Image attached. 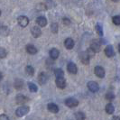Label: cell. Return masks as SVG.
Listing matches in <instances>:
<instances>
[{
    "instance_id": "6da1fadb",
    "label": "cell",
    "mask_w": 120,
    "mask_h": 120,
    "mask_svg": "<svg viewBox=\"0 0 120 120\" xmlns=\"http://www.w3.org/2000/svg\"><path fill=\"white\" fill-rule=\"evenodd\" d=\"M30 111V107L29 106H21L16 109L15 111V115L18 117H22L25 115H27Z\"/></svg>"
},
{
    "instance_id": "484cf974",
    "label": "cell",
    "mask_w": 120,
    "mask_h": 120,
    "mask_svg": "<svg viewBox=\"0 0 120 120\" xmlns=\"http://www.w3.org/2000/svg\"><path fill=\"white\" fill-rule=\"evenodd\" d=\"M36 10L37 11H45V10H47V7L44 3H40L36 6Z\"/></svg>"
},
{
    "instance_id": "5bb4252c",
    "label": "cell",
    "mask_w": 120,
    "mask_h": 120,
    "mask_svg": "<svg viewBox=\"0 0 120 120\" xmlns=\"http://www.w3.org/2000/svg\"><path fill=\"white\" fill-rule=\"evenodd\" d=\"M36 23L39 25V27H44L47 25V19L44 16H39L36 19Z\"/></svg>"
},
{
    "instance_id": "3957f363",
    "label": "cell",
    "mask_w": 120,
    "mask_h": 120,
    "mask_svg": "<svg viewBox=\"0 0 120 120\" xmlns=\"http://www.w3.org/2000/svg\"><path fill=\"white\" fill-rule=\"evenodd\" d=\"M55 82H56V86L59 88V89H65L66 88V79L64 77H57L56 78V80H55Z\"/></svg>"
},
{
    "instance_id": "277c9868",
    "label": "cell",
    "mask_w": 120,
    "mask_h": 120,
    "mask_svg": "<svg viewBox=\"0 0 120 120\" xmlns=\"http://www.w3.org/2000/svg\"><path fill=\"white\" fill-rule=\"evenodd\" d=\"M65 105L68 108H75L79 105V101L74 98H69L65 100Z\"/></svg>"
},
{
    "instance_id": "2e32d148",
    "label": "cell",
    "mask_w": 120,
    "mask_h": 120,
    "mask_svg": "<svg viewBox=\"0 0 120 120\" xmlns=\"http://www.w3.org/2000/svg\"><path fill=\"white\" fill-rule=\"evenodd\" d=\"M15 101H16L17 104H24L25 102L28 101V98L23 94H18L16 98H15Z\"/></svg>"
},
{
    "instance_id": "9a60e30c",
    "label": "cell",
    "mask_w": 120,
    "mask_h": 120,
    "mask_svg": "<svg viewBox=\"0 0 120 120\" xmlns=\"http://www.w3.org/2000/svg\"><path fill=\"white\" fill-rule=\"evenodd\" d=\"M25 50H26V52H27L28 53L32 54V55L36 54L37 53V52H38L37 48H36L34 45H33V44H27L26 47H25Z\"/></svg>"
},
{
    "instance_id": "74e56055",
    "label": "cell",
    "mask_w": 120,
    "mask_h": 120,
    "mask_svg": "<svg viewBox=\"0 0 120 120\" xmlns=\"http://www.w3.org/2000/svg\"><path fill=\"white\" fill-rule=\"evenodd\" d=\"M113 2H119V0H112Z\"/></svg>"
},
{
    "instance_id": "f1b7e54d",
    "label": "cell",
    "mask_w": 120,
    "mask_h": 120,
    "mask_svg": "<svg viewBox=\"0 0 120 120\" xmlns=\"http://www.w3.org/2000/svg\"><path fill=\"white\" fill-rule=\"evenodd\" d=\"M6 55H7V52H6V49L0 47V59H4V58H6Z\"/></svg>"
},
{
    "instance_id": "8d00e7d4",
    "label": "cell",
    "mask_w": 120,
    "mask_h": 120,
    "mask_svg": "<svg viewBox=\"0 0 120 120\" xmlns=\"http://www.w3.org/2000/svg\"><path fill=\"white\" fill-rule=\"evenodd\" d=\"M2 79H3V73L0 71V81H1Z\"/></svg>"
},
{
    "instance_id": "cb8c5ba5",
    "label": "cell",
    "mask_w": 120,
    "mask_h": 120,
    "mask_svg": "<svg viewBox=\"0 0 120 120\" xmlns=\"http://www.w3.org/2000/svg\"><path fill=\"white\" fill-rule=\"evenodd\" d=\"M54 74L57 77H64V71L60 69V68H58V69H55L54 70Z\"/></svg>"
},
{
    "instance_id": "5b68a950",
    "label": "cell",
    "mask_w": 120,
    "mask_h": 120,
    "mask_svg": "<svg viewBox=\"0 0 120 120\" xmlns=\"http://www.w3.org/2000/svg\"><path fill=\"white\" fill-rule=\"evenodd\" d=\"M90 48L93 50L95 52H100V49H101V43L98 40H93L90 43Z\"/></svg>"
},
{
    "instance_id": "d590c367",
    "label": "cell",
    "mask_w": 120,
    "mask_h": 120,
    "mask_svg": "<svg viewBox=\"0 0 120 120\" xmlns=\"http://www.w3.org/2000/svg\"><path fill=\"white\" fill-rule=\"evenodd\" d=\"M112 120H120V118H119V116H113Z\"/></svg>"
},
{
    "instance_id": "4fadbf2b",
    "label": "cell",
    "mask_w": 120,
    "mask_h": 120,
    "mask_svg": "<svg viewBox=\"0 0 120 120\" xmlns=\"http://www.w3.org/2000/svg\"><path fill=\"white\" fill-rule=\"evenodd\" d=\"M105 54L108 56V58H111V57L115 56V51L112 45H108L105 48Z\"/></svg>"
},
{
    "instance_id": "4316f807",
    "label": "cell",
    "mask_w": 120,
    "mask_h": 120,
    "mask_svg": "<svg viewBox=\"0 0 120 120\" xmlns=\"http://www.w3.org/2000/svg\"><path fill=\"white\" fill-rule=\"evenodd\" d=\"M96 31H97V33H98V34L99 36H103V27H102V25L100 24H97L96 25Z\"/></svg>"
},
{
    "instance_id": "30bf717a",
    "label": "cell",
    "mask_w": 120,
    "mask_h": 120,
    "mask_svg": "<svg viewBox=\"0 0 120 120\" xmlns=\"http://www.w3.org/2000/svg\"><path fill=\"white\" fill-rule=\"evenodd\" d=\"M48 79H49L48 75H47V73H45V72H41V73L39 74V76H38V80H39V83L41 85L45 84V83L47 82Z\"/></svg>"
},
{
    "instance_id": "e575fe53",
    "label": "cell",
    "mask_w": 120,
    "mask_h": 120,
    "mask_svg": "<svg viewBox=\"0 0 120 120\" xmlns=\"http://www.w3.org/2000/svg\"><path fill=\"white\" fill-rule=\"evenodd\" d=\"M0 120H9L8 116L5 114H1L0 115Z\"/></svg>"
},
{
    "instance_id": "ffe728a7",
    "label": "cell",
    "mask_w": 120,
    "mask_h": 120,
    "mask_svg": "<svg viewBox=\"0 0 120 120\" xmlns=\"http://www.w3.org/2000/svg\"><path fill=\"white\" fill-rule=\"evenodd\" d=\"M0 34H2V35L4 36H7L9 34V29H8V27L6 26V25H4L1 22H0Z\"/></svg>"
},
{
    "instance_id": "603a6c76",
    "label": "cell",
    "mask_w": 120,
    "mask_h": 120,
    "mask_svg": "<svg viewBox=\"0 0 120 120\" xmlns=\"http://www.w3.org/2000/svg\"><path fill=\"white\" fill-rule=\"evenodd\" d=\"M74 116L76 120H85L86 119V115L83 112H76L74 114Z\"/></svg>"
},
{
    "instance_id": "44dd1931",
    "label": "cell",
    "mask_w": 120,
    "mask_h": 120,
    "mask_svg": "<svg viewBox=\"0 0 120 120\" xmlns=\"http://www.w3.org/2000/svg\"><path fill=\"white\" fill-rule=\"evenodd\" d=\"M25 72H26L27 75H29V76L32 77V76L34 75L35 70H34V68L32 66V65H27V66L25 67Z\"/></svg>"
},
{
    "instance_id": "83f0119b",
    "label": "cell",
    "mask_w": 120,
    "mask_h": 120,
    "mask_svg": "<svg viewBox=\"0 0 120 120\" xmlns=\"http://www.w3.org/2000/svg\"><path fill=\"white\" fill-rule=\"evenodd\" d=\"M58 24L57 23H52L51 24V30L53 34H57L58 33Z\"/></svg>"
},
{
    "instance_id": "9c48e42d",
    "label": "cell",
    "mask_w": 120,
    "mask_h": 120,
    "mask_svg": "<svg viewBox=\"0 0 120 120\" xmlns=\"http://www.w3.org/2000/svg\"><path fill=\"white\" fill-rule=\"evenodd\" d=\"M94 72L98 78H104L105 77V70L104 68L101 66H96L95 67V70H94Z\"/></svg>"
},
{
    "instance_id": "836d02e7",
    "label": "cell",
    "mask_w": 120,
    "mask_h": 120,
    "mask_svg": "<svg viewBox=\"0 0 120 120\" xmlns=\"http://www.w3.org/2000/svg\"><path fill=\"white\" fill-rule=\"evenodd\" d=\"M62 23L65 24V25H70L71 24V20L68 19V18H63L62 19Z\"/></svg>"
},
{
    "instance_id": "7c38bea8",
    "label": "cell",
    "mask_w": 120,
    "mask_h": 120,
    "mask_svg": "<svg viewBox=\"0 0 120 120\" xmlns=\"http://www.w3.org/2000/svg\"><path fill=\"white\" fill-rule=\"evenodd\" d=\"M47 109H48V111H50L51 113H54V114L58 113L59 110H60L59 107L56 104H54V103H49L48 105H47Z\"/></svg>"
},
{
    "instance_id": "4dcf8cb0",
    "label": "cell",
    "mask_w": 120,
    "mask_h": 120,
    "mask_svg": "<svg viewBox=\"0 0 120 120\" xmlns=\"http://www.w3.org/2000/svg\"><path fill=\"white\" fill-rule=\"evenodd\" d=\"M112 21H113L114 24H116V25H120V16L119 15H116V16H114V17L112 18Z\"/></svg>"
},
{
    "instance_id": "e0dca14e",
    "label": "cell",
    "mask_w": 120,
    "mask_h": 120,
    "mask_svg": "<svg viewBox=\"0 0 120 120\" xmlns=\"http://www.w3.org/2000/svg\"><path fill=\"white\" fill-rule=\"evenodd\" d=\"M74 44H75V42H74L73 39H71V38H67L65 40V42H64L65 48L68 49V50H71L74 47Z\"/></svg>"
},
{
    "instance_id": "52a82bcc",
    "label": "cell",
    "mask_w": 120,
    "mask_h": 120,
    "mask_svg": "<svg viewBox=\"0 0 120 120\" xmlns=\"http://www.w3.org/2000/svg\"><path fill=\"white\" fill-rule=\"evenodd\" d=\"M67 70L71 74H77L78 72V68H77V65L72 62V61H70L68 64H67Z\"/></svg>"
},
{
    "instance_id": "f35d334b",
    "label": "cell",
    "mask_w": 120,
    "mask_h": 120,
    "mask_svg": "<svg viewBox=\"0 0 120 120\" xmlns=\"http://www.w3.org/2000/svg\"><path fill=\"white\" fill-rule=\"evenodd\" d=\"M1 14H2V13H1V10H0V15H1Z\"/></svg>"
},
{
    "instance_id": "d6986e66",
    "label": "cell",
    "mask_w": 120,
    "mask_h": 120,
    "mask_svg": "<svg viewBox=\"0 0 120 120\" xmlns=\"http://www.w3.org/2000/svg\"><path fill=\"white\" fill-rule=\"evenodd\" d=\"M14 87L15 88V90H22L24 88V80L23 79H16L15 80V83H14Z\"/></svg>"
},
{
    "instance_id": "f546056e",
    "label": "cell",
    "mask_w": 120,
    "mask_h": 120,
    "mask_svg": "<svg viewBox=\"0 0 120 120\" xmlns=\"http://www.w3.org/2000/svg\"><path fill=\"white\" fill-rule=\"evenodd\" d=\"M106 99H108L109 101H112L115 99V94L112 92H108L106 94Z\"/></svg>"
},
{
    "instance_id": "7402d4cb",
    "label": "cell",
    "mask_w": 120,
    "mask_h": 120,
    "mask_svg": "<svg viewBox=\"0 0 120 120\" xmlns=\"http://www.w3.org/2000/svg\"><path fill=\"white\" fill-rule=\"evenodd\" d=\"M105 110H106V112L109 115H112L114 114L115 112V107L113 104H111V103H109L108 104L107 106H106V108H105Z\"/></svg>"
},
{
    "instance_id": "8fae6325",
    "label": "cell",
    "mask_w": 120,
    "mask_h": 120,
    "mask_svg": "<svg viewBox=\"0 0 120 120\" xmlns=\"http://www.w3.org/2000/svg\"><path fill=\"white\" fill-rule=\"evenodd\" d=\"M88 89L91 92H98L99 90V87H98V84L95 81H90L88 83Z\"/></svg>"
},
{
    "instance_id": "ba28073f",
    "label": "cell",
    "mask_w": 120,
    "mask_h": 120,
    "mask_svg": "<svg viewBox=\"0 0 120 120\" xmlns=\"http://www.w3.org/2000/svg\"><path fill=\"white\" fill-rule=\"evenodd\" d=\"M31 34L34 38H38L42 34V30L40 29L39 26H33L31 28Z\"/></svg>"
},
{
    "instance_id": "d4e9b609",
    "label": "cell",
    "mask_w": 120,
    "mask_h": 120,
    "mask_svg": "<svg viewBox=\"0 0 120 120\" xmlns=\"http://www.w3.org/2000/svg\"><path fill=\"white\" fill-rule=\"evenodd\" d=\"M28 88L31 92H37L38 90V87L33 82H28Z\"/></svg>"
},
{
    "instance_id": "7a4b0ae2",
    "label": "cell",
    "mask_w": 120,
    "mask_h": 120,
    "mask_svg": "<svg viewBox=\"0 0 120 120\" xmlns=\"http://www.w3.org/2000/svg\"><path fill=\"white\" fill-rule=\"evenodd\" d=\"M17 23L21 27H26L29 24V18L25 15H20L17 17Z\"/></svg>"
},
{
    "instance_id": "8992f818",
    "label": "cell",
    "mask_w": 120,
    "mask_h": 120,
    "mask_svg": "<svg viewBox=\"0 0 120 120\" xmlns=\"http://www.w3.org/2000/svg\"><path fill=\"white\" fill-rule=\"evenodd\" d=\"M79 60H80V61L83 64L88 65L90 63V57L89 56V54L87 53V52H80V54H79Z\"/></svg>"
},
{
    "instance_id": "ac0fdd59",
    "label": "cell",
    "mask_w": 120,
    "mask_h": 120,
    "mask_svg": "<svg viewBox=\"0 0 120 120\" xmlns=\"http://www.w3.org/2000/svg\"><path fill=\"white\" fill-rule=\"evenodd\" d=\"M60 55V51L56 48H52L50 51V57L52 60H56Z\"/></svg>"
},
{
    "instance_id": "1f68e13d",
    "label": "cell",
    "mask_w": 120,
    "mask_h": 120,
    "mask_svg": "<svg viewBox=\"0 0 120 120\" xmlns=\"http://www.w3.org/2000/svg\"><path fill=\"white\" fill-rule=\"evenodd\" d=\"M44 4H45V6H46V7H47V9H48V8H52L54 5L53 2H52V0H46V2H45Z\"/></svg>"
},
{
    "instance_id": "d6a6232c",
    "label": "cell",
    "mask_w": 120,
    "mask_h": 120,
    "mask_svg": "<svg viewBox=\"0 0 120 120\" xmlns=\"http://www.w3.org/2000/svg\"><path fill=\"white\" fill-rule=\"evenodd\" d=\"M86 52H87V53L89 54V56H90V58H91V57H94V56H95V53H96V52H95L93 50H91L90 48L88 49Z\"/></svg>"
}]
</instances>
